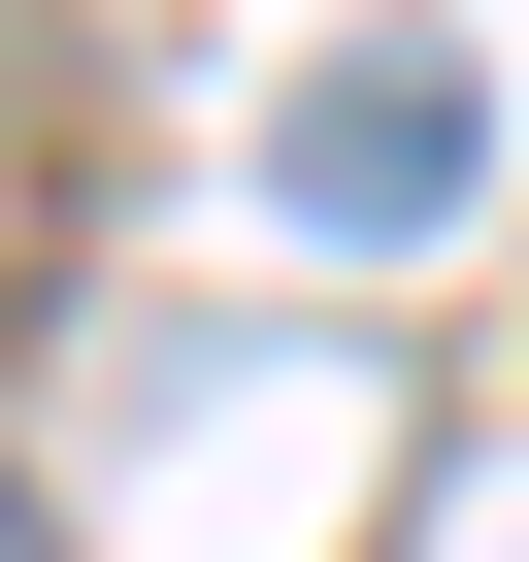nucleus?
I'll use <instances>...</instances> for the list:
<instances>
[{
  "label": "nucleus",
  "mask_w": 529,
  "mask_h": 562,
  "mask_svg": "<svg viewBox=\"0 0 529 562\" xmlns=\"http://www.w3.org/2000/svg\"><path fill=\"white\" fill-rule=\"evenodd\" d=\"M463 133H496V100H463V34H364V67L299 100V232H430V199H463Z\"/></svg>",
  "instance_id": "1"
},
{
  "label": "nucleus",
  "mask_w": 529,
  "mask_h": 562,
  "mask_svg": "<svg viewBox=\"0 0 529 562\" xmlns=\"http://www.w3.org/2000/svg\"><path fill=\"white\" fill-rule=\"evenodd\" d=\"M0 562H34V496H0Z\"/></svg>",
  "instance_id": "2"
}]
</instances>
